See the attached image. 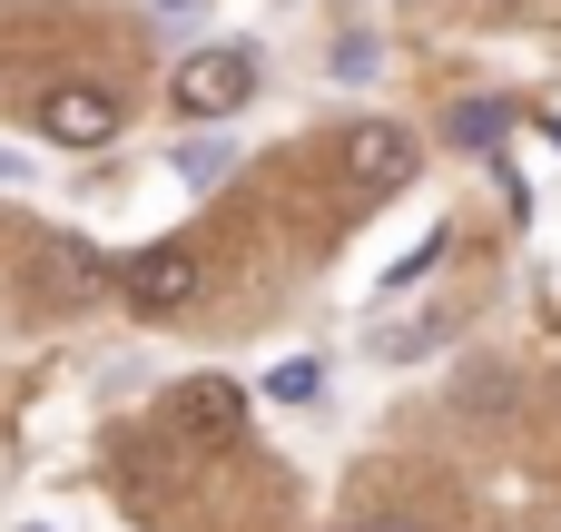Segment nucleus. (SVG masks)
<instances>
[{
    "label": "nucleus",
    "instance_id": "nucleus-1",
    "mask_svg": "<svg viewBox=\"0 0 561 532\" xmlns=\"http://www.w3.org/2000/svg\"><path fill=\"white\" fill-rule=\"evenodd\" d=\"M168 89H178L187 118H237V109L256 99V59H247V49H187Z\"/></svg>",
    "mask_w": 561,
    "mask_h": 532
},
{
    "label": "nucleus",
    "instance_id": "nucleus-2",
    "mask_svg": "<svg viewBox=\"0 0 561 532\" xmlns=\"http://www.w3.org/2000/svg\"><path fill=\"white\" fill-rule=\"evenodd\" d=\"M335 168H345V188L394 197V188L414 178V138H404L394 118H355V128H345V148H335Z\"/></svg>",
    "mask_w": 561,
    "mask_h": 532
},
{
    "label": "nucleus",
    "instance_id": "nucleus-3",
    "mask_svg": "<svg viewBox=\"0 0 561 532\" xmlns=\"http://www.w3.org/2000/svg\"><path fill=\"white\" fill-rule=\"evenodd\" d=\"M30 286H39L49 306H99V296L118 286V267H108L99 247H79V237H49V247L30 257Z\"/></svg>",
    "mask_w": 561,
    "mask_h": 532
},
{
    "label": "nucleus",
    "instance_id": "nucleus-4",
    "mask_svg": "<svg viewBox=\"0 0 561 532\" xmlns=\"http://www.w3.org/2000/svg\"><path fill=\"white\" fill-rule=\"evenodd\" d=\"M118 296H128L138 316H178V306L197 296V247H148V257H128V267H118Z\"/></svg>",
    "mask_w": 561,
    "mask_h": 532
},
{
    "label": "nucleus",
    "instance_id": "nucleus-5",
    "mask_svg": "<svg viewBox=\"0 0 561 532\" xmlns=\"http://www.w3.org/2000/svg\"><path fill=\"white\" fill-rule=\"evenodd\" d=\"M39 128H49L59 148H108V138H118V99L89 89V79H59V89L39 99Z\"/></svg>",
    "mask_w": 561,
    "mask_h": 532
},
{
    "label": "nucleus",
    "instance_id": "nucleus-6",
    "mask_svg": "<svg viewBox=\"0 0 561 532\" xmlns=\"http://www.w3.org/2000/svg\"><path fill=\"white\" fill-rule=\"evenodd\" d=\"M178 425H187V434H207V444H237L247 395H237V385H217V375H207V385H178Z\"/></svg>",
    "mask_w": 561,
    "mask_h": 532
},
{
    "label": "nucleus",
    "instance_id": "nucleus-7",
    "mask_svg": "<svg viewBox=\"0 0 561 532\" xmlns=\"http://www.w3.org/2000/svg\"><path fill=\"white\" fill-rule=\"evenodd\" d=\"M503 128H513V109H503V99H463V109H454V138H463V148H493Z\"/></svg>",
    "mask_w": 561,
    "mask_h": 532
},
{
    "label": "nucleus",
    "instance_id": "nucleus-8",
    "mask_svg": "<svg viewBox=\"0 0 561 532\" xmlns=\"http://www.w3.org/2000/svg\"><path fill=\"white\" fill-rule=\"evenodd\" d=\"M266 395H276V405H306V395H316V355H286V365L266 375Z\"/></svg>",
    "mask_w": 561,
    "mask_h": 532
},
{
    "label": "nucleus",
    "instance_id": "nucleus-9",
    "mask_svg": "<svg viewBox=\"0 0 561 532\" xmlns=\"http://www.w3.org/2000/svg\"><path fill=\"white\" fill-rule=\"evenodd\" d=\"M454 395H463V405H503V395H513V375H493V365H483V375H463Z\"/></svg>",
    "mask_w": 561,
    "mask_h": 532
},
{
    "label": "nucleus",
    "instance_id": "nucleus-10",
    "mask_svg": "<svg viewBox=\"0 0 561 532\" xmlns=\"http://www.w3.org/2000/svg\"><path fill=\"white\" fill-rule=\"evenodd\" d=\"M335 79H375V39H345L335 49Z\"/></svg>",
    "mask_w": 561,
    "mask_h": 532
},
{
    "label": "nucleus",
    "instance_id": "nucleus-11",
    "mask_svg": "<svg viewBox=\"0 0 561 532\" xmlns=\"http://www.w3.org/2000/svg\"><path fill=\"white\" fill-rule=\"evenodd\" d=\"M345 532H434V523H424V513H355Z\"/></svg>",
    "mask_w": 561,
    "mask_h": 532
}]
</instances>
